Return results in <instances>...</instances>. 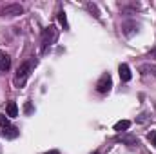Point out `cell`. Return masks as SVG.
Returning a JSON list of instances; mask_svg holds the SVG:
<instances>
[{"label": "cell", "mask_w": 156, "mask_h": 154, "mask_svg": "<svg viewBox=\"0 0 156 154\" xmlns=\"http://www.w3.org/2000/svg\"><path fill=\"white\" fill-rule=\"evenodd\" d=\"M56 38H58V31H56L55 26H49L47 29H44V33H42V51L45 53L56 42Z\"/></svg>", "instance_id": "6da1fadb"}, {"label": "cell", "mask_w": 156, "mask_h": 154, "mask_svg": "<svg viewBox=\"0 0 156 154\" xmlns=\"http://www.w3.org/2000/svg\"><path fill=\"white\" fill-rule=\"evenodd\" d=\"M31 69H33V62H24V64L18 67V71H16V75H15V85H16V87H22V85L26 83V80L31 75Z\"/></svg>", "instance_id": "7a4b0ae2"}, {"label": "cell", "mask_w": 156, "mask_h": 154, "mask_svg": "<svg viewBox=\"0 0 156 154\" xmlns=\"http://www.w3.org/2000/svg\"><path fill=\"white\" fill-rule=\"evenodd\" d=\"M111 87H113L111 75H109V73L102 75V78H100V80H98V83H96V91H98V93H102V94H105V93H109V91H111Z\"/></svg>", "instance_id": "3957f363"}, {"label": "cell", "mask_w": 156, "mask_h": 154, "mask_svg": "<svg viewBox=\"0 0 156 154\" xmlns=\"http://www.w3.org/2000/svg\"><path fill=\"white\" fill-rule=\"evenodd\" d=\"M22 13H24V7L20 4H9V5H5V7L0 9V15L2 16H18Z\"/></svg>", "instance_id": "277c9868"}, {"label": "cell", "mask_w": 156, "mask_h": 154, "mask_svg": "<svg viewBox=\"0 0 156 154\" xmlns=\"http://www.w3.org/2000/svg\"><path fill=\"white\" fill-rule=\"evenodd\" d=\"M118 73H120L122 82H129V80H131V69H129V65H127V64H120Z\"/></svg>", "instance_id": "5b68a950"}, {"label": "cell", "mask_w": 156, "mask_h": 154, "mask_svg": "<svg viewBox=\"0 0 156 154\" xmlns=\"http://www.w3.org/2000/svg\"><path fill=\"white\" fill-rule=\"evenodd\" d=\"M0 132H2L4 138H16V136H18V129H16V127H11V125L4 127Z\"/></svg>", "instance_id": "8992f818"}, {"label": "cell", "mask_w": 156, "mask_h": 154, "mask_svg": "<svg viewBox=\"0 0 156 154\" xmlns=\"http://www.w3.org/2000/svg\"><path fill=\"white\" fill-rule=\"evenodd\" d=\"M11 65V58L9 54H5L4 51H0V71H7Z\"/></svg>", "instance_id": "52a82bcc"}, {"label": "cell", "mask_w": 156, "mask_h": 154, "mask_svg": "<svg viewBox=\"0 0 156 154\" xmlns=\"http://www.w3.org/2000/svg\"><path fill=\"white\" fill-rule=\"evenodd\" d=\"M129 127H131V121H129V120H120V121L115 123V131H116V132H123V131H127Z\"/></svg>", "instance_id": "ba28073f"}, {"label": "cell", "mask_w": 156, "mask_h": 154, "mask_svg": "<svg viewBox=\"0 0 156 154\" xmlns=\"http://www.w3.org/2000/svg\"><path fill=\"white\" fill-rule=\"evenodd\" d=\"M7 116H11V118L18 116V107H16L15 102H9V103H7Z\"/></svg>", "instance_id": "9c48e42d"}, {"label": "cell", "mask_w": 156, "mask_h": 154, "mask_svg": "<svg viewBox=\"0 0 156 154\" xmlns=\"http://www.w3.org/2000/svg\"><path fill=\"white\" fill-rule=\"evenodd\" d=\"M58 20H60V24L64 26V29H69V24H67V16H66V13H64V11H60V13H58Z\"/></svg>", "instance_id": "30bf717a"}, {"label": "cell", "mask_w": 156, "mask_h": 154, "mask_svg": "<svg viewBox=\"0 0 156 154\" xmlns=\"http://www.w3.org/2000/svg\"><path fill=\"white\" fill-rule=\"evenodd\" d=\"M7 125H9V121H7V116L0 114V127L4 129V127H7Z\"/></svg>", "instance_id": "8fae6325"}, {"label": "cell", "mask_w": 156, "mask_h": 154, "mask_svg": "<svg viewBox=\"0 0 156 154\" xmlns=\"http://www.w3.org/2000/svg\"><path fill=\"white\" fill-rule=\"evenodd\" d=\"M149 142H151V145H154L156 147V131H151V134H149Z\"/></svg>", "instance_id": "7c38bea8"}, {"label": "cell", "mask_w": 156, "mask_h": 154, "mask_svg": "<svg viewBox=\"0 0 156 154\" xmlns=\"http://www.w3.org/2000/svg\"><path fill=\"white\" fill-rule=\"evenodd\" d=\"M87 9H89L91 13H94V16H100V15H98V9H96V5H93V4H87Z\"/></svg>", "instance_id": "4fadbf2b"}, {"label": "cell", "mask_w": 156, "mask_h": 154, "mask_svg": "<svg viewBox=\"0 0 156 154\" xmlns=\"http://www.w3.org/2000/svg\"><path fill=\"white\" fill-rule=\"evenodd\" d=\"M33 111V107H31V103H26V113H31Z\"/></svg>", "instance_id": "5bb4252c"}, {"label": "cell", "mask_w": 156, "mask_h": 154, "mask_svg": "<svg viewBox=\"0 0 156 154\" xmlns=\"http://www.w3.org/2000/svg\"><path fill=\"white\" fill-rule=\"evenodd\" d=\"M44 154H60L58 151H49V152H44Z\"/></svg>", "instance_id": "9a60e30c"}, {"label": "cell", "mask_w": 156, "mask_h": 154, "mask_svg": "<svg viewBox=\"0 0 156 154\" xmlns=\"http://www.w3.org/2000/svg\"><path fill=\"white\" fill-rule=\"evenodd\" d=\"M151 54H153V56H156V47L153 49V53H151Z\"/></svg>", "instance_id": "2e32d148"}, {"label": "cell", "mask_w": 156, "mask_h": 154, "mask_svg": "<svg viewBox=\"0 0 156 154\" xmlns=\"http://www.w3.org/2000/svg\"><path fill=\"white\" fill-rule=\"evenodd\" d=\"M93 154H98V152H93Z\"/></svg>", "instance_id": "e0dca14e"}, {"label": "cell", "mask_w": 156, "mask_h": 154, "mask_svg": "<svg viewBox=\"0 0 156 154\" xmlns=\"http://www.w3.org/2000/svg\"><path fill=\"white\" fill-rule=\"evenodd\" d=\"M154 109H156V103H154Z\"/></svg>", "instance_id": "ac0fdd59"}]
</instances>
